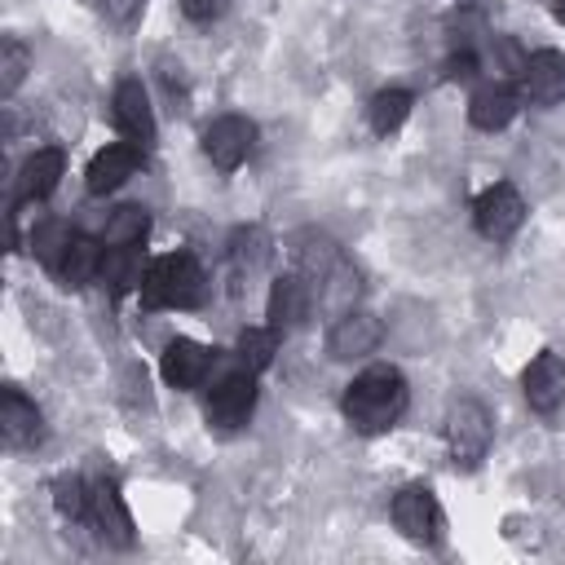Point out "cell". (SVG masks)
Masks as SVG:
<instances>
[{
    "instance_id": "1",
    "label": "cell",
    "mask_w": 565,
    "mask_h": 565,
    "mask_svg": "<svg viewBox=\"0 0 565 565\" xmlns=\"http://www.w3.org/2000/svg\"><path fill=\"white\" fill-rule=\"evenodd\" d=\"M406 402H411V388L397 366H366L362 375L349 380L340 411L353 433H388L406 415Z\"/></svg>"
},
{
    "instance_id": "2",
    "label": "cell",
    "mask_w": 565,
    "mask_h": 565,
    "mask_svg": "<svg viewBox=\"0 0 565 565\" xmlns=\"http://www.w3.org/2000/svg\"><path fill=\"white\" fill-rule=\"evenodd\" d=\"M203 269L190 252H168L150 260L141 278V305L146 309H194L203 300Z\"/></svg>"
},
{
    "instance_id": "3",
    "label": "cell",
    "mask_w": 565,
    "mask_h": 565,
    "mask_svg": "<svg viewBox=\"0 0 565 565\" xmlns=\"http://www.w3.org/2000/svg\"><path fill=\"white\" fill-rule=\"evenodd\" d=\"M490 433L494 428H490V415H486L481 402L463 397V402L450 406V415H446V446H450L455 463H463V468L481 463L486 450H490Z\"/></svg>"
},
{
    "instance_id": "4",
    "label": "cell",
    "mask_w": 565,
    "mask_h": 565,
    "mask_svg": "<svg viewBox=\"0 0 565 565\" xmlns=\"http://www.w3.org/2000/svg\"><path fill=\"white\" fill-rule=\"evenodd\" d=\"M472 221H477L481 238H490V243H508V238L521 230V221H525V199H521L508 181H499V185H490V190L477 194V203H472Z\"/></svg>"
},
{
    "instance_id": "5",
    "label": "cell",
    "mask_w": 565,
    "mask_h": 565,
    "mask_svg": "<svg viewBox=\"0 0 565 565\" xmlns=\"http://www.w3.org/2000/svg\"><path fill=\"white\" fill-rule=\"evenodd\" d=\"M252 411H256V371L238 366V371H230L225 380L212 384L207 419H212L216 428L234 433V428H243V424L252 419Z\"/></svg>"
},
{
    "instance_id": "6",
    "label": "cell",
    "mask_w": 565,
    "mask_h": 565,
    "mask_svg": "<svg viewBox=\"0 0 565 565\" xmlns=\"http://www.w3.org/2000/svg\"><path fill=\"white\" fill-rule=\"evenodd\" d=\"M256 146V124L243 119V115H221L203 128V154L221 168V172H234Z\"/></svg>"
},
{
    "instance_id": "7",
    "label": "cell",
    "mask_w": 565,
    "mask_h": 565,
    "mask_svg": "<svg viewBox=\"0 0 565 565\" xmlns=\"http://www.w3.org/2000/svg\"><path fill=\"white\" fill-rule=\"evenodd\" d=\"M393 525L411 539V543H437L441 539V508L433 499L428 486H406L393 499Z\"/></svg>"
},
{
    "instance_id": "8",
    "label": "cell",
    "mask_w": 565,
    "mask_h": 565,
    "mask_svg": "<svg viewBox=\"0 0 565 565\" xmlns=\"http://www.w3.org/2000/svg\"><path fill=\"white\" fill-rule=\"evenodd\" d=\"M516 93L534 106H556L565 97V53L556 49H539L521 62V84Z\"/></svg>"
},
{
    "instance_id": "9",
    "label": "cell",
    "mask_w": 565,
    "mask_h": 565,
    "mask_svg": "<svg viewBox=\"0 0 565 565\" xmlns=\"http://www.w3.org/2000/svg\"><path fill=\"white\" fill-rule=\"evenodd\" d=\"M212 349L207 344H199V340H190V335H177V340H168L163 344V358H159V371H163V380L172 384V388H199L203 380H207V371H212Z\"/></svg>"
},
{
    "instance_id": "10",
    "label": "cell",
    "mask_w": 565,
    "mask_h": 565,
    "mask_svg": "<svg viewBox=\"0 0 565 565\" xmlns=\"http://www.w3.org/2000/svg\"><path fill=\"white\" fill-rule=\"evenodd\" d=\"M137 163H141V146L137 141H110L106 150H97L93 154V163H88V194H110V190H119L132 172H137Z\"/></svg>"
},
{
    "instance_id": "11",
    "label": "cell",
    "mask_w": 565,
    "mask_h": 565,
    "mask_svg": "<svg viewBox=\"0 0 565 565\" xmlns=\"http://www.w3.org/2000/svg\"><path fill=\"white\" fill-rule=\"evenodd\" d=\"M521 388H525V402L539 411V415H552L561 402H565V362L556 353H539L525 375H521Z\"/></svg>"
},
{
    "instance_id": "12",
    "label": "cell",
    "mask_w": 565,
    "mask_h": 565,
    "mask_svg": "<svg viewBox=\"0 0 565 565\" xmlns=\"http://www.w3.org/2000/svg\"><path fill=\"white\" fill-rule=\"evenodd\" d=\"M309 305H313V287H309V278H305L300 269H291V274L274 278V287H269V305H265V318H269V327L287 331V327H296V322L309 313Z\"/></svg>"
},
{
    "instance_id": "13",
    "label": "cell",
    "mask_w": 565,
    "mask_h": 565,
    "mask_svg": "<svg viewBox=\"0 0 565 565\" xmlns=\"http://www.w3.org/2000/svg\"><path fill=\"white\" fill-rule=\"evenodd\" d=\"M375 344H380V322H375L371 313H362V309H344V313L335 318L331 335H327V349H331V358H340V362L366 358V353H375Z\"/></svg>"
},
{
    "instance_id": "14",
    "label": "cell",
    "mask_w": 565,
    "mask_h": 565,
    "mask_svg": "<svg viewBox=\"0 0 565 565\" xmlns=\"http://www.w3.org/2000/svg\"><path fill=\"white\" fill-rule=\"evenodd\" d=\"M516 106H521V93L508 88V84H499V79H490V84H481V88L468 97V119H472V128L494 132V128H508V124H512Z\"/></svg>"
},
{
    "instance_id": "15",
    "label": "cell",
    "mask_w": 565,
    "mask_h": 565,
    "mask_svg": "<svg viewBox=\"0 0 565 565\" xmlns=\"http://www.w3.org/2000/svg\"><path fill=\"white\" fill-rule=\"evenodd\" d=\"M115 124L137 146H150L154 141V115H150V97H146L141 79H124L115 88Z\"/></svg>"
},
{
    "instance_id": "16",
    "label": "cell",
    "mask_w": 565,
    "mask_h": 565,
    "mask_svg": "<svg viewBox=\"0 0 565 565\" xmlns=\"http://www.w3.org/2000/svg\"><path fill=\"white\" fill-rule=\"evenodd\" d=\"M57 177H62V150H53V146L35 150L22 163V172H18V207H31V203L49 199L53 185H57Z\"/></svg>"
},
{
    "instance_id": "17",
    "label": "cell",
    "mask_w": 565,
    "mask_h": 565,
    "mask_svg": "<svg viewBox=\"0 0 565 565\" xmlns=\"http://www.w3.org/2000/svg\"><path fill=\"white\" fill-rule=\"evenodd\" d=\"M93 521H97V530H102L110 543H119V547L132 543V516H128V508H124L115 481H106V477L93 481Z\"/></svg>"
},
{
    "instance_id": "18",
    "label": "cell",
    "mask_w": 565,
    "mask_h": 565,
    "mask_svg": "<svg viewBox=\"0 0 565 565\" xmlns=\"http://www.w3.org/2000/svg\"><path fill=\"white\" fill-rule=\"evenodd\" d=\"M0 433H4V446H13V450H22L40 437V411L18 388L0 393Z\"/></svg>"
},
{
    "instance_id": "19",
    "label": "cell",
    "mask_w": 565,
    "mask_h": 565,
    "mask_svg": "<svg viewBox=\"0 0 565 565\" xmlns=\"http://www.w3.org/2000/svg\"><path fill=\"white\" fill-rule=\"evenodd\" d=\"M102 256H106V243H93V238L75 234L71 247H66V256L57 260L53 274H57L62 287H84V282L102 278Z\"/></svg>"
},
{
    "instance_id": "20",
    "label": "cell",
    "mask_w": 565,
    "mask_h": 565,
    "mask_svg": "<svg viewBox=\"0 0 565 565\" xmlns=\"http://www.w3.org/2000/svg\"><path fill=\"white\" fill-rule=\"evenodd\" d=\"M146 256H141V243H132V247H106V256H102V282L115 291V296H124V291H141V278H146Z\"/></svg>"
},
{
    "instance_id": "21",
    "label": "cell",
    "mask_w": 565,
    "mask_h": 565,
    "mask_svg": "<svg viewBox=\"0 0 565 565\" xmlns=\"http://www.w3.org/2000/svg\"><path fill=\"white\" fill-rule=\"evenodd\" d=\"M411 93L406 88H384V93H375L371 97V106H366V119H371V128L380 132V137H388V132H397L402 124H406V115H411Z\"/></svg>"
},
{
    "instance_id": "22",
    "label": "cell",
    "mask_w": 565,
    "mask_h": 565,
    "mask_svg": "<svg viewBox=\"0 0 565 565\" xmlns=\"http://www.w3.org/2000/svg\"><path fill=\"white\" fill-rule=\"evenodd\" d=\"M230 260L238 274H256L265 260H269V234L260 225H247V230H234L230 238Z\"/></svg>"
},
{
    "instance_id": "23",
    "label": "cell",
    "mask_w": 565,
    "mask_h": 565,
    "mask_svg": "<svg viewBox=\"0 0 565 565\" xmlns=\"http://www.w3.org/2000/svg\"><path fill=\"white\" fill-rule=\"evenodd\" d=\"M278 327H247L238 335V366L247 371H265L274 362V349H278Z\"/></svg>"
},
{
    "instance_id": "24",
    "label": "cell",
    "mask_w": 565,
    "mask_h": 565,
    "mask_svg": "<svg viewBox=\"0 0 565 565\" xmlns=\"http://www.w3.org/2000/svg\"><path fill=\"white\" fill-rule=\"evenodd\" d=\"M53 508L66 516V521H84L93 512V486L84 477H57L53 481Z\"/></svg>"
},
{
    "instance_id": "25",
    "label": "cell",
    "mask_w": 565,
    "mask_h": 565,
    "mask_svg": "<svg viewBox=\"0 0 565 565\" xmlns=\"http://www.w3.org/2000/svg\"><path fill=\"white\" fill-rule=\"evenodd\" d=\"M71 230L62 225V221H40L35 230H31V252H35V260L40 265H49V269H57V260L66 256V247H71Z\"/></svg>"
},
{
    "instance_id": "26",
    "label": "cell",
    "mask_w": 565,
    "mask_h": 565,
    "mask_svg": "<svg viewBox=\"0 0 565 565\" xmlns=\"http://www.w3.org/2000/svg\"><path fill=\"white\" fill-rule=\"evenodd\" d=\"M146 230H150V216L141 212V207H119L110 221H106V247H132V243H141L146 238Z\"/></svg>"
},
{
    "instance_id": "27",
    "label": "cell",
    "mask_w": 565,
    "mask_h": 565,
    "mask_svg": "<svg viewBox=\"0 0 565 565\" xmlns=\"http://www.w3.org/2000/svg\"><path fill=\"white\" fill-rule=\"evenodd\" d=\"M22 75H26V49L18 40H4V49H0V93H13L22 84Z\"/></svg>"
},
{
    "instance_id": "28",
    "label": "cell",
    "mask_w": 565,
    "mask_h": 565,
    "mask_svg": "<svg viewBox=\"0 0 565 565\" xmlns=\"http://www.w3.org/2000/svg\"><path fill=\"white\" fill-rule=\"evenodd\" d=\"M230 9V0H181V13L190 18V22H212V18H221Z\"/></svg>"
},
{
    "instance_id": "29",
    "label": "cell",
    "mask_w": 565,
    "mask_h": 565,
    "mask_svg": "<svg viewBox=\"0 0 565 565\" xmlns=\"http://www.w3.org/2000/svg\"><path fill=\"white\" fill-rule=\"evenodd\" d=\"M472 71H477V57H472L468 49H463V53H455V57L446 62V75H450V79H468Z\"/></svg>"
},
{
    "instance_id": "30",
    "label": "cell",
    "mask_w": 565,
    "mask_h": 565,
    "mask_svg": "<svg viewBox=\"0 0 565 565\" xmlns=\"http://www.w3.org/2000/svg\"><path fill=\"white\" fill-rule=\"evenodd\" d=\"M102 9H106L115 22H128V18L141 9V0H102Z\"/></svg>"
},
{
    "instance_id": "31",
    "label": "cell",
    "mask_w": 565,
    "mask_h": 565,
    "mask_svg": "<svg viewBox=\"0 0 565 565\" xmlns=\"http://www.w3.org/2000/svg\"><path fill=\"white\" fill-rule=\"evenodd\" d=\"M556 13H561V18H565V0H556Z\"/></svg>"
}]
</instances>
